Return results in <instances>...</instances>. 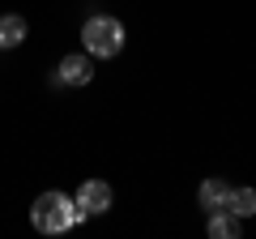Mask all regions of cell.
I'll use <instances>...</instances> for the list:
<instances>
[{
	"mask_svg": "<svg viewBox=\"0 0 256 239\" xmlns=\"http://www.w3.org/2000/svg\"><path fill=\"white\" fill-rule=\"evenodd\" d=\"M82 43H86L90 56L111 60V56L124 52V26H120L116 18H107V13H94V18L82 26Z\"/></svg>",
	"mask_w": 256,
	"mask_h": 239,
	"instance_id": "cell-2",
	"label": "cell"
},
{
	"mask_svg": "<svg viewBox=\"0 0 256 239\" xmlns=\"http://www.w3.org/2000/svg\"><path fill=\"white\" fill-rule=\"evenodd\" d=\"M86 218H90V214H86L68 192H43L30 205V222H34V230H43V235H64V230H73L77 222H86Z\"/></svg>",
	"mask_w": 256,
	"mask_h": 239,
	"instance_id": "cell-1",
	"label": "cell"
},
{
	"mask_svg": "<svg viewBox=\"0 0 256 239\" xmlns=\"http://www.w3.org/2000/svg\"><path fill=\"white\" fill-rule=\"evenodd\" d=\"M222 210H230L235 218H252L256 214V192L252 188H226V205Z\"/></svg>",
	"mask_w": 256,
	"mask_h": 239,
	"instance_id": "cell-6",
	"label": "cell"
},
{
	"mask_svg": "<svg viewBox=\"0 0 256 239\" xmlns=\"http://www.w3.org/2000/svg\"><path fill=\"white\" fill-rule=\"evenodd\" d=\"M90 77H94V60H90V52H86V56H64L60 68H56V82H60V86H86Z\"/></svg>",
	"mask_w": 256,
	"mask_h": 239,
	"instance_id": "cell-4",
	"label": "cell"
},
{
	"mask_svg": "<svg viewBox=\"0 0 256 239\" xmlns=\"http://www.w3.org/2000/svg\"><path fill=\"white\" fill-rule=\"evenodd\" d=\"M18 43H26V18H22V13H4V18H0V47L9 52V47H18Z\"/></svg>",
	"mask_w": 256,
	"mask_h": 239,
	"instance_id": "cell-5",
	"label": "cell"
},
{
	"mask_svg": "<svg viewBox=\"0 0 256 239\" xmlns=\"http://www.w3.org/2000/svg\"><path fill=\"white\" fill-rule=\"evenodd\" d=\"M196 201H201L205 214L222 210V205H226V184H222V180H205V184L196 188Z\"/></svg>",
	"mask_w": 256,
	"mask_h": 239,
	"instance_id": "cell-7",
	"label": "cell"
},
{
	"mask_svg": "<svg viewBox=\"0 0 256 239\" xmlns=\"http://www.w3.org/2000/svg\"><path fill=\"white\" fill-rule=\"evenodd\" d=\"M111 201H116V196H111V184H107V180H86V184L77 188V205H82L86 214H107Z\"/></svg>",
	"mask_w": 256,
	"mask_h": 239,
	"instance_id": "cell-3",
	"label": "cell"
},
{
	"mask_svg": "<svg viewBox=\"0 0 256 239\" xmlns=\"http://www.w3.org/2000/svg\"><path fill=\"white\" fill-rule=\"evenodd\" d=\"M239 235V218L230 210H214L210 214V239H235Z\"/></svg>",
	"mask_w": 256,
	"mask_h": 239,
	"instance_id": "cell-8",
	"label": "cell"
}]
</instances>
